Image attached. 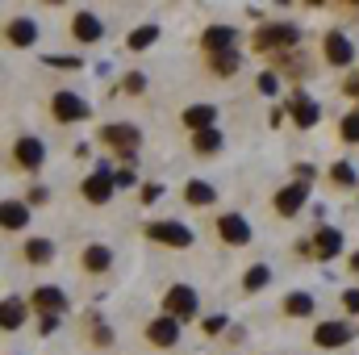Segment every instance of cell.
<instances>
[{
	"label": "cell",
	"instance_id": "obj_40",
	"mask_svg": "<svg viewBox=\"0 0 359 355\" xmlns=\"http://www.w3.org/2000/svg\"><path fill=\"white\" fill-rule=\"evenodd\" d=\"M351 267H355V272H359V251H355V255H351Z\"/></svg>",
	"mask_w": 359,
	"mask_h": 355
},
{
	"label": "cell",
	"instance_id": "obj_1",
	"mask_svg": "<svg viewBox=\"0 0 359 355\" xmlns=\"http://www.w3.org/2000/svg\"><path fill=\"white\" fill-rule=\"evenodd\" d=\"M297 42V25H284V21H271V25H264L255 38H251V46L255 51H276V55H284V46H292Z\"/></svg>",
	"mask_w": 359,
	"mask_h": 355
},
{
	"label": "cell",
	"instance_id": "obj_27",
	"mask_svg": "<svg viewBox=\"0 0 359 355\" xmlns=\"http://www.w3.org/2000/svg\"><path fill=\"white\" fill-rule=\"evenodd\" d=\"M159 42V25H138L134 34H130V51H147V46H155Z\"/></svg>",
	"mask_w": 359,
	"mask_h": 355
},
{
	"label": "cell",
	"instance_id": "obj_38",
	"mask_svg": "<svg viewBox=\"0 0 359 355\" xmlns=\"http://www.w3.org/2000/svg\"><path fill=\"white\" fill-rule=\"evenodd\" d=\"M343 305L355 314V309H359V288H347V293H343Z\"/></svg>",
	"mask_w": 359,
	"mask_h": 355
},
{
	"label": "cell",
	"instance_id": "obj_32",
	"mask_svg": "<svg viewBox=\"0 0 359 355\" xmlns=\"http://www.w3.org/2000/svg\"><path fill=\"white\" fill-rule=\"evenodd\" d=\"M259 92H264V96H276V92H280V80H276V72H264V76H259Z\"/></svg>",
	"mask_w": 359,
	"mask_h": 355
},
{
	"label": "cell",
	"instance_id": "obj_19",
	"mask_svg": "<svg viewBox=\"0 0 359 355\" xmlns=\"http://www.w3.org/2000/svg\"><path fill=\"white\" fill-rule=\"evenodd\" d=\"M34 38H38V25H34L29 17L8 21V42H13V46H34Z\"/></svg>",
	"mask_w": 359,
	"mask_h": 355
},
{
	"label": "cell",
	"instance_id": "obj_2",
	"mask_svg": "<svg viewBox=\"0 0 359 355\" xmlns=\"http://www.w3.org/2000/svg\"><path fill=\"white\" fill-rule=\"evenodd\" d=\"M100 138L121 155V159H134L138 155V147H142V134L134 130V126H126V121H117V126H104L100 130Z\"/></svg>",
	"mask_w": 359,
	"mask_h": 355
},
{
	"label": "cell",
	"instance_id": "obj_36",
	"mask_svg": "<svg viewBox=\"0 0 359 355\" xmlns=\"http://www.w3.org/2000/svg\"><path fill=\"white\" fill-rule=\"evenodd\" d=\"M159 196H163V184H147V188H142V201H147V205L159 201Z\"/></svg>",
	"mask_w": 359,
	"mask_h": 355
},
{
	"label": "cell",
	"instance_id": "obj_16",
	"mask_svg": "<svg viewBox=\"0 0 359 355\" xmlns=\"http://www.w3.org/2000/svg\"><path fill=\"white\" fill-rule=\"evenodd\" d=\"M147 339H151L155 347H172V343L180 339V322H176V318H168V314H163V318H155V322L147 326Z\"/></svg>",
	"mask_w": 359,
	"mask_h": 355
},
{
	"label": "cell",
	"instance_id": "obj_20",
	"mask_svg": "<svg viewBox=\"0 0 359 355\" xmlns=\"http://www.w3.org/2000/svg\"><path fill=\"white\" fill-rule=\"evenodd\" d=\"M72 34H76L80 42H96V38L104 34V25H100V21H96L92 13H80V17L72 21Z\"/></svg>",
	"mask_w": 359,
	"mask_h": 355
},
{
	"label": "cell",
	"instance_id": "obj_3",
	"mask_svg": "<svg viewBox=\"0 0 359 355\" xmlns=\"http://www.w3.org/2000/svg\"><path fill=\"white\" fill-rule=\"evenodd\" d=\"M147 239L151 243H168V247H192V230L184 226V222H151L147 226Z\"/></svg>",
	"mask_w": 359,
	"mask_h": 355
},
{
	"label": "cell",
	"instance_id": "obj_28",
	"mask_svg": "<svg viewBox=\"0 0 359 355\" xmlns=\"http://www.w3.org/2000/svg\"><path fill=\"white\" fill-rule=\"evenodd\" d=\"M209 67L217 76H234L238 72V51H226V55H209Z\"/></svg>",
	"mask_w": 359,
	"mask_h": 355
},
{
	"label": "cell",
	"instance_id": "obj_30",
	"mask_svg": "<svg viewBox=\"0 0 359 355\" xmlns=\"http://www.w3.org/2000/svg\"><path fill=\"white\" fill-rule=\"evenodd\" d=\"M330 180L347 188V184H355V168H351V163H334V168H330Z\"/></svg>",
	"mask_w": 359,
	"mask_h": 355
},
{
	"label": "cell",
	"instance_id": "obj_37",
	"mask_svg": "<svg viewBox=\"0 0 359 355\" xmlns=\"http://www.w3.org/2000/svg\"><path fill=\"white\" fill-rule=\"evenodd\" d=\"M343 92H347V96H359V72H351V76L343 80Z\"/></svg>",
	"mask_w": 359,
	"mask_h": 355
},
{
	"label": "cell",
	"instance_id": "obj_35",
	"mask_svg": "<svg viewBox=\"0 0 359 355\" xmlns=\"http://www.w3.org/2000/svg\"><path fill=\"white\" fill-rule=\"evenodd\" d=\"M217 330H226V318H222V314L205 318V335H217Z\"/></svg>",
	"mask_w": 359,
	"mask_h": 355
},
{
	"label": "cell",
	"instance_id": "obj_21",
	"mask_svg": "<svg viewBox=\"0 0 359 355\" xmlns=\"http://www.w3.org/2000/svg\"><path fill=\"white\" fill-rule=\"evenodd\" d=\"M21 322H25V305H21L17 297H8V301L0 305V326H4V330H17Z\"/></svg>",
	"mask_w": 359,
	"mask_h": 355
},
{
	"label": "cell",
	"instance_id": "obj_13",
	"mask_svg": "<svg viewBox=\"0 0 359 355\" xmlns=\"http://www.w3.org/2000/svg\"><path fill=\"white\" fill-rule=\"evenodd\" d=\"M201 42H205V51H209V55H226V51H234L238 34H234L230 25H209V29L201 34Z\"/></svg>",
	"mask_w": 359,
	"mask_h": 355
},
{
	"label": "cell",
	"instance_id": "obj_34",
	"mask_svg": "<svg viewBox=\"0 0 359 355\" xmlns=\"http://www.w3.org/2000/svg\"><path fill=\"white\" fill-rule=\"evenodd\" d=\"M46 63H50V67H67V72H72V67H84L80 59H63V55H46Z\"/></svg>",
	"mask_w": 359,
	"mask_h": 355
},
{
	"label": "cell",
	"instance_id": "obj_8",
	"mask_svg": "<svg viewBox=\"0 0 359 355\" xmlns=\"http://www.w3.org/2000/svg\"><path fill=\"white\" fill-rule=\"evenodd\" d=\"M305 201H309V184H305V180H297V184H284V188L276 192V213L292 217V213H297Z\"/></svg>",
	"mask_w": 359,
	"mask_h": 355
},
{
	"label": "cell",
	"instance_id": "obj_15",
	"mask_svg": "<svg viewBox=\"0 0 359 355\" xmlns=\"http://www.w3.org/2000/svg\"><path fill=\"white\" fill-rule=\"evenodd\" d=\"M313 255H318V260H334V255H343V234H339L334 226H322V230L313 234Z\"/></svg>",
	"mask_w": 359,
	"mask_h": 355
},
{
	"label": "cell",
	"instance_id": "obj_31",
	"mask_svg": "<svg viewBox=\"0 0 359 355\" xmlns=\"http://www.w3.org/2000/svg\"><path fill=\"white\" fill-rule=\"evenodd\" d=\"M343 138L347 142H359V113H347L343 117Z\"/></svg>",
	"mask_w": 359,
	"mask_h": 355
},
{
	"label": "cell",
	"instance_id": "obj_11",
	"mask_svg": "<svg viewBox=\"0 0 359 355\" xmlns=\"http://www.w3.org/2000/svg\"><path fill=\"white\" fill-rule=\"evenodd\" d=\"M217 234L230 247H243V243H251V222H243L238 213H226V217H217Z\"/></svg>",
	"mask_w": 359,
	"mask_h": 355
},
{
	"label": "cell",
	"instance_id": "obj_14",
	"mask_svg": "<svg viewBox=\"0 0 359 355\" xmlns=\"http://www.w3.org/2000/svg\"><path fill=\"white\" fill-rule=\"evenodd\" d=\"M313 343L318 347H343V343H351V322H322L313 330Z\"/></svg>",
	"mask_w": 359,
	"mask_h": 355
},
{
	"label": "cell",
	"instance_id": "obj_26",
	"mask_svg": "<svg viewBox=\"0 0 359 355\" xmlns=\"http://www.w3.org/2000/svg\"><path fill=\"white\" fill-rule=\"evenodd\" d=\"M50 255H55V243H50V239H29V243H25V260H29V264H46Z\"/></svg>",
	"mask_w": 359,
	"mask_h": 355
},
{
	"label": "cell",
	"instance_id": "obj_18",
	"mask_svg": "<svg viewBox=\"0 0 359 355\" xmlns=\"http://www.w3.org/2000/svg\"><path fill=\"white\" fill-rule=\"evenodd\" d=\"M0 226H4V230H25V226H29V205L4 201V205H0Z\"/></svg>",
	"mask_w": 359,
	"mask_h": 355
},
{
	"label": "cell",
	"instance_id": "obj_9",
	"mask_svg": "<svg viewBox=\"0 0 359 355\" xmlns=\"http://www.w3.org/2000/svg\"><path fill=\"white\" fill-rule=\"evenodd\" d=\"M13 159H17V168L34 172V168H42V159H46V147H42L38 138H17V142H13Z\"/></svg>",
	"mask_w": 359,
	"mask_h": 355
},
{
	"label": "cell",
	"instance_id": "obj_22",
	"mask_svg": "<svg viewBox=\"0 0 359 355\" xmlns=\"http://www.w3.org/2000/svg\"><path fill=\"white\" fill-rule=\"evenodd\" d=\"M192 151H196V155H217V151H222V130H201V134L192 138Z\"/></svg>",
	"mask_w": 359,
	"mask_h": 355
},
{
	"label": "cell",
	"instance_id": "obj_24",
	"mask_svg": "<svg viewBox=\"0 0 359 355\" xmlns=\"http://www.w3.org/2000/svg\"><path fill=\"white\" fill-rule=\"evenodd\" d=\"M284 314L309 318V314H313V297H309V293H288V297H284Z\"/></svg>",
	"mask_w": 359,
	"mask_h": 355
},
{
	"label": "cell",
	"instance_id": "obj_33",
	"mask_svg": "<svg viewBox=\"0 0 359 355\" xmlns=\"http://www.w3.org/2000/svg\"><path fill=\"white\" fill-rule=\"evenodd\" d=\"M121 84H126V92H134V96H138V92L147 88V76H138V72H130V76H126Z\"/></svg>",
	"mask_w": 359,
	"mask_h": 355
},
{
	"label": "cell",
	"instance_id": "obj_7",
	"mask_svg": "<svg viewBox=\"0 0 359 355\" xmlns=\"http://www.w3.org/2000/svg\"><path fill=\"white\" fill-rule=\"evenodd\" d=\"M322 51H326V63H334V67H347L351 55H355V46H351V38L343 29H330L326 42H322Z\"/></svg>",
	"mask_w": 359,
	"mask_h": 355
},
{
	"label": "cell",
	"instance_id": "obj_17",
	"mask_svg": "<svg viewBox=\"0 0 359 355\" xmlns=\"http://www.w3.org/2000/svg\"><path fill=\"white\" fill-rule=\"evenodd\" d=\"M180 121H184L188 130H196V134H201V130H213L217 109H213V105H192V109H184V117H180Z\"/></svg>",
	"mask_w": 359,
	"mask_h": 355
},
{
	"label": "cell",
	"instance_id": "obj_10",
	"mask_svg": "<svg viewBox=\"0 0 359 355\" xmlns=\"http://www.w3.org/2000/svg\"><path fill=\"white\" fill-rule=\"evenodd\" d=\"M113 188H117V176L109 172V168H100V172H92L84 180V196H88L92 205H104L109 196H113Z\"/></svg>",
	"mask_w": 359,
	"mask_h": 355
},
{
	"label": "cell",
	"instance_id": "obj_12",
	"mask_svg": "<svg viewBox=\"0 0 359 355\" xmlns=\"http://www.w3.org/2000/svg\"><path fill=\"white\" fill-rule=\"evenodd\" d=\"M34 305L42 309V318H59V314L67 309V297H63V288L42 284V288H34Z\"/></svg>",
	"mask_w": 359,
	"mask_h": 355
},
{
	"label": "cell",
	"instance_id": "obj_4",
	"mask_svg": "<svg viewBox=\"0 0 359 355\" xmlns=\"http://www.w3.org/2000/svg\"><path fill=\"white\" fill-rule=\"evenodd\" d=\"M288 113H292V121L301 126V130H309V126H318V117H322V109H318V100L309 96L305 88H292L288 96Z\"/></svg>",
	"mask_w": 359,
	"mask_h": 355
},
{
	"label": "cell",
	"instance_id": "obj_29",
	"mask_svg": "<svg viewBox=\"0 0 359 355\" xmlns=\"http://www.w3.org/2000/svg\"><path fill=\"white\" fill-rule=\"evenodd\" d=\"M268 280H271V272H268L264 264H255L251 272H247V276H243V284H247V293H259V288H264Z\"/></svg>",
	"mask_w": 359,
	"mask_h": 355
},
{
	"label": "cell",
	"instance_id": "obj_39",
	"mask_svg": "<svg viewBox=\"0 0 359 355\" xmlns=\"http://www.w3.org/2000/svg\"><path fill=\"white\" fill-rule=\"evenodd\" d=\"M42 201H46V188H42V184H34V188H29V205H42Z\"/></svg>",
	"mask_w": 359,
	"mask_h": 355
},
{
	"label": "cell",
	"instance_id": "obj_5",
	"mask_svg": "<svg viewBox=\"0 0 359 355\" xmlns=\"http://www.w3.org/2000/svg\"><path fill=\"white\" fill-rule=\"evenodd\" d=\"M50 109H55V117L59 121H84L92 109H88V100L84 96H76V92H55V100H50Z\"/></svg>",
	"mask_w": 359,
	"mask_h": 355
},
{
	"label": "cell",
	"instance_id": "obj_6",
	"mask_svg": "<svg viewBox=\"0 0 359 355\" xmlns=\"http://www.w3.org/2000/svg\"><path fill=\"white\" fill-rule=\"evenodd\" d=\"M196 314V288H188V284H176V288H168V318H176V322H188Z\"/></svg>",
	"mask_w": 359,
	"mask_h": 355
},
{
	"label": "cell",
	"instance_id": "obj_23",
	"mask_svg": "<svg viewBox=\"0 0 359 355\" xmlns=\"http://www.w3.org/2000/svg\"><path fill=\"white\" fill-rule=\"evenodd\" d=\"M184 196H188L192 205H209V201L217 196V188L205 184V180H188V184H184Z\"/></svg>",
	"mask_w": 359,
	"mask_h": 355
},
{
	"label": "cell",
	"instance_id": "obj_25",
	"mask_svg": "<svg viewBox=\"0 0 359 355\" xmlns=\"http://www.w3.org/2000/svg\"><path fill=\"white\" fill-rule=\"evenodd\" d=\"M109 264H113L109 247H100V243H92V247H84V267H88V272H104Z\"/></svg>",
	"mask_w": 359,
	"mask_h": 355
}]
</instances>
